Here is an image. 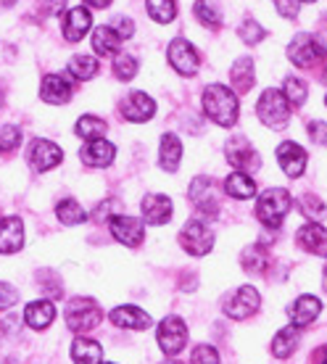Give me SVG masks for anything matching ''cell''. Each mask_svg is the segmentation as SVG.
<instances>
[{"label":"cell","instance_id":"cell-20","mask_svg":"<svg viewBox=\"0 0 327 364\" xmlns=\"http://www.w3.org/2000/svg\"><path fill=\"white\" fill-rule=\"evenodd\" d=\"M172 211H174V206L166 196L154 193V196H146V198H143V217H146V222H151V225H166V222L172 219Z\"/></svg>","mask_w":327,"mask_h":364},{"label":"cell","instance_id":"cell-52","mask_svg":"<svg viewBox=\"0 0 327 364\" xmlns=\"http://www.w3.org/2000/svg\"><path fill=\"white\" fill-rule=\"evenodd\" d=\"M304 3H314V0H304Z\"/></svg>","mask_w":327,"mask_h":364},{"label":"cell","instance_id":"cell-28","mask_svg":"<svg viewBox=\"0 0 327 364\" xmlns=\"http://www.w3.org/2000/svg\"><path fill=\"white\" fill-rule=\"evenodd\" d=\"M225 191H227V196H232L237 200H248L256 196V182L245 172H232L225 180Z\"/></svg>","mask_w":327,"mask_h":364},{"label":"cell","instance_id":"cell-2","mask_svg":"<svg viewBox=\"0 0 327 364\" xmlns=\"http://www.w3.org/2000/svg\"><path fill=\"white\" fill-rule=\"evenodd\" d=\"M291 206H293L291 193L282 191V188H269V191L262 193L259 200H256V217H259V222H262L264 228L277 230L285 222Z\"/></svg>","mask_w":327,"mask_h":364},{"label":"cell","instance_id":"cell-18","mask_svg":"<svg viewBox=\"0 0 327 364\" xmlns=\"http://www.w3.org/2000/svg\"><path fill=\"white\" fill-rule=\"evenodd\" d=\"M24 246V222L18 217L0 219V254H16Z\"/></svg>","mask_w":327,"mask_h":364},{"label":"cell","instance_id":"cell-44","mask_svg":"<svg viewBox=\"0 0 327 364\" xmlns=\"http://www.w3.org/2000/svg\"><path fill=\"white\" fill-rule=\"evenodd\" d=\"M114 32H117L122 40H127V37H132L135 35V24H132V18H127V16H119V18H114Z\"/></svg>","mask_w":327,"mask_h":364},{"label":"cell","instance_id":"cell-35","mask_svg":"<svg viewBox=\"0 0 327 364\" xmlns=\"http://www.w3.org/2000/svg\"><path fill=\"white\" fill-rule=\"evenodd\" d=\"M148 16L159 21V24H169L174 16H177V6L174 0H146Z\"/></svg>","mask_w":327,"mask_h":364},{"label":"cell","instance_id":"cell-17","mask_svg":"<svg viewBox=\"0 0 327 364\" xmlns=\"http://www.w3.org/2000/svg\"><path fill=\"white\" fill-rule=\"evenodd\" d=\"M319 311H322V301L317 296H299L288 306V317H291L296 328H306V325H311L319 317Z\"/></svg>","mask_w":327,"mask_h":364},{"label":"cell","instance_id":"cell-34","mask_svg":"<svg viewBox=\"0 0 327 364\" xmlns=\"http://www.w3.org/2000/svg\"><path fill=\"white\" fill-rule=\"evenodd\" d=\"M55 214H58V219L64 222L66 228H72V225H80V222H85V219H87L85 209H82V206L74 198L61 200V203L55 206Z\"/></svg>","mask_w":327,"mask_h":364},{"label":"cell","instance_id":"cell-23","mask_svg":"<svg viewBox=\"0 0 327 364\" xmlns=\"http://www.w3.org/2000/svg\"><path fill=\"white\" fill-rule=\"evenodd\" d=\"M111 322L117 328H129V330H146L151 328V317L137 306H117L111 311Z\"/></svg>","mask_w":327,"mask_h":364},{"label":"cell","instance_id":"cell-29","mask_svg":"<svg viewBox=\"0 0 327 364\" xmlns=\"http://www.w3.org/2000/svg\"><path fill=\"white\" fill-rule=\"evenodd\" d=\"M119 43H122V37L114 32L111 24L95 27V32H92V48L98 55H114L119 50Z\"/></svg>","mask_w":327,"mask_h":364},{"label":"cell","instance_id":"cell-27","mask_svg":"<svg viewBox=\"0 0 327 364\" xmlns=\"http://www.w3.org/2000/svg\"><path fill=\"white\" fill-rule=\"evenodd\" d=\"M103 359V348L100 343L90 341V338H77L72 343V362L74 364H100Z\"/></svg>","mask_w":327,"mask_h":364},{"label":"cell","instance_id":"cell-40","mask_svg":"<svg viewBox=\"0 0 327 364\" xmlns=\"http://www.w3.org/2000/svg\"><path fill=\"white\" fill-rule=\"evenodd\" d=\"M264 27H259L254 18H245L243 24H240V40L248 43V46H256V43H262L264 40Z\"/></svg>","mask_w":327,"mask_h":364},{"label":"cell","instance_id":"cell-53","mask_svg":"<svg viewBox=\"0 0 327 364\" xmlns=\"http://www.w3.org/2000/svg\"><path fill=\"white\" fill-rule=\"evenodd\" d=\"M325 106H327V95H325Z\"/></svg>","mask_w":327,"mask_h":364},{"label":"cell","instance_id":"cell-26","mask_svg":"<svg viewBox=\"0 0 327 364\" xmlns=\"http://www.w3.org/2000/svg\"><path fill=\"white\" fill-rule=\"evenodd\" d=\"M301 343V328H296V325H288V328H282L277 336H274L272 341V354L277 356V359H288V356L299 348Z\"/></svg>","mask_w":327,"mask_h":364},{"label":"cell","instance_id":"cell-11","mask_svg":"<svg viewBox=\"0 0 327 364\" xmlns=\"http://www.w3.org/2000/svg\"><path fill=\"white\" fill-rule=\"evenodd\" d=\"M166 55H169L172 69L177 74H182V77H193V74L198 72V53H195V48H193L188 40H182V37L172 40Z\"/></svg>","mask_w":327,"mask_h":364},{"label":"cell","instance_id":"cell-3","mask_svg":"<svg viewBox=\"0 0 327 364\" xmlns=\"http://www.w3.org/2000/svg\"><path fill=\"white\" fill-rule=\"evenodd\" d=\"M256 114L262 119L267 127L272 129H280L288 124V119H291V100L285 98V92L282 90H269L262 92V98L256 103Z\"/></svg>","mask_w":327,"mask_h":364},{"label":"cell","instance_id":"cell-37","mask_svg":"<svg viewBox=\"0 0 327 364\" xmlns=\"http://www.w3.org/2000/svg\"><path fill=\"white\" fill-rule=\"evenodd\" d=\"M114 74H117V80H122V82H129L132 77L137 74V58L129 53H122L114 61Z\"/></svg>","mask_w":327,"mask_h":364},{"label":"cell","instance_id":"cell-8","mask_svg":"<svg viewBox=\"0 0 327 364\" xmlns=\"http://www.w3.org/2000/svg\"><path fill=\"white\" fill-rule=\"evenodd\" d=\"M262 306V296L256 288L251 285H243V288H237L227 301H225V314L230 319H248L251 314H256Z\"/></svg>","mask_w":327,"mask_h":364},{"label":"cell","instance_id":"cell-6","mask_svg":"<svg viewBox=\"0 0 327 364\" xmlns=\"http://www.w3.org/2000/svg\"><path fill=\"white\" fill-rule=\"evenodd\" d=\"M182 248L191 256H206L214 248V232L200 219H191L180 232Z\"/></svg>","mask_w":327,"mask_h":364},{"label":"cell","instance_id":"cell-48","mask_svg":"<svg viewBox=\"0 0 327 364\" xmlns=\"http://www.w3.org/2000/svg\"><path fill=\"white\" fill-rule=\"evenodd\" d=\"M16 0H0V6H14Z\"/></svg>","mask_w":327,"mask_h":364},{"label":"cell","instance_id":"cell-7","mask_svg":"<svg viewBox=\"0 0 327 364\" xmlns=\"http://www.w3.org/2000/svg\"><path fill=\"white\" fill-rule=\"evenodd\" d=\"M159 348H161L166 356H177L185 348L188 343V328H185V322L180 317H166L159 325Z\"/></svg>","mask_w":327,"mask_h":364},{"label":"cell","instance_id":"cell-39","mask_svg":"<svg viewBox=\"0 0 327 364\" xmlns=\"http://www.w3.org/2000/svg\"><path fill=\"white\" fill-rule=\"evenodd\" d=\"M21 143V129L16 124H3L0 127V154H9Z\"/></svg>","mask_w":327,"mask_h":364},{"label":"cell","instance_id":"cell-22","mask_svg":"<svg viewBox=\"0 0 327 364\" xmlns=\"http://www.w3.org/2000/svg\"><path fill=\"white\" fill-rule=\"evenodd\" d=\"M299 243L309 254L314 256H327V230L317 222H311V225H304L299 230Z\"/></svg>","mask_w":327,"mask_h":364},{"label":"cell","instance_id":"cell-9","mask_svg":"<svg viewBox=\"0 0 327 364\" xmlns=\"http://www.w3.org/2000/svg\"><path fill=\"white\" fill-rule=\"evenodd\" d=\"M225 154H227V161L235 166L237 172H256L259 169V154H256V148L245 140L243 135H235L227 140V148H225Z\"/></svg>","mask_w":327,"mask_h":364},{"label":"cell","instance_id":"cell-15","mask_svg":"<svg viewBox=\"0 0 327 364\" xmlns=\"http://www.w3.org/2000/svg\"><path fill=\"white\" fill-rule=\"evenodd\" d=\"M90 27H92V16L85 6H74V9L66 11L64 18H61V29H64V37L69 43L82 40V37L87 35Z\"/></svg>","mask_w":327,"mask_h":364},{"label":"cell","instance_id":"cell-33","mask_svg":"<svg viewBox=\"0 0 327 364\" xmlns=\"http://www.w3.org/2000/svg\"><path fill=\"white\" fill-rule=\"evenodd\" d=\"M69 74L72 77H77V80H92L95 74H98V61L92 58V55H85V53H80V55H74L72 61H69Z\"/></svg>","mask_w":327,"mask_h":364},{"label":"cell","instance_id":"cell-51","mask_svg":"<svg viewBox=\"0 0 327 364\" xmlns=\"http://www.w3.org/2000/svg\"><path fill=\"white\" fill-rule=\"evenodd\" d=\"M0 103H3V90H0Z\"/></svg>","mask_w":327,"mask_h":364},{"label":"cell","instance_id":"cell-12","mask_svg":"<svg viewBox=\"0 0 327 364\" xmlns=\"http://www.w3.org/2000/svg\"><path fill=\"white\" fill-rule=\"evenodd\" d=\"M109 228H111V235L117 237L119 243H124V246H129V248L140 246L143 237H146V228H143V222L137 217L117 214V217H111Z\"/></svg>","mask_w":327,"mask_h":364},{"label":"cell","instance_id":"cell-42","mask_svg":"<svg viewBox=\"0 0 327 364\" xmlns=\"http://www.w3.org/2000/svg\"><path fill=\"white\" fill-rule=\"evenodd\" d=\"M191 364H219L217 348L206 346V343L195 346V348H193V354H191Z\"/></svg>","mask_w":327,"mask_h":364},{"label":"cell","instance_id":"cell-21","mask_svg":"<svg viewBox=\"0 0 327 364\" xmlns=\"http://www.w3.org/2000/svg\"><path fill=\"white\" fill-rule=\"evenodd\" d=\"M55 317V306L50 299L43 301H32L27 309H24V322H27L32 330H45L50 328V322Z\"/></svg>","mask_w":327,"mask_h":364},{"label":"cell","instance_id":"cell-13","mask_svg":"<svg viewBox=\"0 0 327 364\" xmlns=\"http://www.w3.org/2000/svg\"><path fill=\"white\" fill-rule=\"evenodd\" d=\"M29 164L35 166L37 172H48V169H53V166L61 164V148L50 143V140H35L32 146H29Z\"/></svg>","mask_w":327,"mask_h":364},{"label":"cell","instance_id":"cell-24","mask_svg":"<svg viewBox=\"0 0 327 364\" xmlns=\"http://www.w3.org/2000/svg\"><path fill=\"white\" fill-rule=\"evenodd\" d=\"M114 154H117V148L100 137V140H90L82 148V161L87 166H109L114 161Z\"/></svg>","mask_w":327,"mask_h":364},{"label":"cell","instance_id":"cell-47","mask_svg":"<svg viewBox=\"0 0 327 364\" xmlns=\"http://www.w3.org/2000/svg\"><path fill=\"white\" fill-rule=\"evenodd\" d=\"M85 3H87V6H92V9H106L111 0H85Z\"/></svg>","mask_w":327,"mask_h":364},{"label":"cell","instance_id":"cell-1","mask_svg":"<svg viewBox=\"0 0 327 364\" xmlns=\"http://www.w3.org/2000/svg\"><path fill=\"white\" fill-rule=\"evenodd\" d=\"M203 111L219 127H232L237 122V95L225 85H209L203 90Z\"/></svg>","mask_w":327,"mask_h":364},{"label":"cell","instance_id":"cell-31","mask_svg":"<svg viewBox=\"0 0 327 364\" xmlns=\"http://www.w3.org/2000/svg\"><path fill=\"white\" fill-rule=\"evenodd\" d=\"M240 264L248 274H262L269 267V254L262 246H248L240 256Z\"/></svg>","mask_w":327,"mask_h":364},{"label":"cell","instance_id":"cell-43","mask_svg":"<svg viewBox=\"0 0 327 364\" xmlns=\"http://www.w3.org/2000/svg\"><path fill=\"white\" fill-rule=\"evenodd\" d=\"M18 301V291L11 285V282H0V309H11L16 306Z\"/></svg>","mask_w":327,"mask_h":364},{"label":"cell","instance_id":"cell-14","mask_svg":"<svg viewBox=\"0 0 327 364\" xmlns=\"http://www.w3.org/2000/svg\"><path fill=\"white\" fill-rule=\"evenodd\" d=\"M156 114V100L146 92H129L127 98L122 100V117L129 119V122H148V119Z\"/></svg>","mask_w":327,"mask_h":364},{"label":"cell","instance_id":"cell-36","mask_svg":"<svg viewBox=\"0 0 327 364\" xmlns=\"http://www.w3.org/2000/svg\"><path fill=\"white\" fill-rule=\"evenodd\" d=\"M282 92H285V98L291 100L293 106H304V103H306V95H309L306 85L301 82L299 77H288L285 85H282Z\"/></svg>","mask_w":327,"mask_h":364},{"label":"cell","instance_id":"cell-16","mask_svg":"<svg viewBox=\"0 0 327 364\" xmlns=\"http://www.w3.org/2000/svg\"><path fill=\"white\" fill-rule=\"evenodd\" d=\"M277 161H280L282 172L288 174V177H301L304 174V169H306V151L299 146V143H282L280 148H277Z\"/></svg>","mask_w":327,"mask_h":364},{"label":"cell","instance_id":"cell-49","mask_svg":"<svg viewBox=\"0 0 327 364\" xmlns=\"http://www.w3.org/2000/svg\"><path fill=\"white\" fill-rule=\"evenodd\" d=\"M322 364H327V348H322Z\"/></svg>","mask_w":327,"mask_h":364},{"label":"cell","instance_id":"cell-25","mask_svg":"<svg viewBox=\"0 0 327 364\" xmlns=\"http://www.w3.org/2000/svg\"><path fill=\"white\" fill-rule=\"evenodd\" d=\"M182 161V143L180 137L166 132L161 137V151H159V164H161L164 172H177V166Z\"/></svg>","mask_w":327,"mask_h":364},{"label":"cell","instance_id":"cell-32","mask_svg":"<svg viewBox=\"0 0 327 364\" xmlns=\"http://www.w3.org/2000/svg\"><path fill=\"white\" fill-rule=\"evenodd\" d=\"M106 122L98 117H80V122H77V127H74V132L80 137H85L87 143L90 140H100V137L106 135Z\"/></svg>","mask_w":327,"mask_h":364},{"label":"cell","instance_id":"cell-41","mask_svg":"<svg viewBox=\"0 0 327 364\" xmlns=\"http://www.w3.org/2000/svg\"><path fill=\"white\" fill-rule=\"evenodd\" d=\"M299 206H301V214L309 219H322V214H325V203L317 196H304L299 200Z\"/></svg>","mask_w":327,"mask_h":364},{"label":"cell","instance_id":"cell-50","mask_svg":"<svg viewBox=\"0 0 327 364\" xmlns=\"http://www.w3.org/2000/svg\"><path fill=\"white\" fill-rule=\"evenodd\" d=\"M161 364H182V362H177V359H166V362H161Z\"/></svg>","mask_w":327,"mask_h":364},{"label":"cell","instance_id":"cell-4","mask_svg":"<svg viewBox=\"0 0 327 364\" xmlns=\"http://www.w3.org/2000/svg\"><path fill=\"white\" fill-rule=\"evenodd\" d=\"M66 328L72 330V333H87V330L98 328L103 314L100 309L95 306V301L90 299H74L66 304Z\"/></svg>","mask_w":327,"mask_h":364},{"label":"cell","instance_id":"cell-54","mask_svg":"<svg viewBox=\"0 0 327 364\" xmlns=\"http://www.w3.org/2000/svg\"><path fill=\"white\" fill-rule=\"evenodd\" d=\"M325 274H327V267H325Z\"/></svg>","mask_w":327,"mask_h":364},{"label":"cell","instance_id":"cell-10","mask_svg":"<svg viewBox=\"0 0 327 364\" xmlns=\"http://www.w3.org/2000/svg\"><path fill=\"white\" fill-rule=\"evenodd\" d=\"M191 200L198 206V211L214 217L219 211V185L217 180H211L206 174H200L191 182Z\"/></svg>","mask_w":327,"mask_h":364},{"label":"cell","instance_id":"cell-5","mask_svg":"<svg viewBox=\"0 0 327 364\" xmlns=\"http://www.w3.org/2000/svg\"><path fill=\"white\" fill-rule=\"evenodd\" d=\"M288 58L296 66H301V69H309V66L319 64L322 58H327V50L314 35L301 32V35L293 37L291 46H288Z\"/></svg>","mask_w":327,"mask_h":364},{"label":"cell","instance_id":"cell-19","mask_svg":"<svg viewBox=\"0 0 327 364\" xmlns=\"http://www.w3.org/2000/svg\"><path fill=\"white\" fill-rule=\"evenodd\" d=\"M40 98L45 103H53V106H61L66 100H72V85L64 74H48L43 85H40Z\"/></svg>","mask_w":327,"mask_h":364},{"label":"cell","instance_id":"cell-45","mask_svg":"<svg viewBox=\"0 0 327 364\" xmlns=\"http://www.w3.org/2000/svg\"><path fill=\"white\" fill-rule=\"evenodd\" d=\"M309 137L317 146H327V124L325 122H309Z\"/></svg>","mask_w":327,"mask_h":364},{"label":"cell","instance_id":"cell-38","mask_svg":"<svg viewBox=\"0 0 327 364\" xmlns=\"http://www.w3.org/2000/svg\"><path fill=\"white\" fill-rule=\"evenodd\" d=\"M193 14H195V18H198L203 27H219L222 24V16H219L217 11L211 9L206 0H195V6H193Z\"/></svg>","mask_w":327,"mask_h":364},{"label":"cell","instance_id":"cell-30","mask_svg":"<svg viewBox=\"0 0 327 364\" xmlns=\"http://www.w3.org/2000/svg\"><path fill=\"white\" fill-rule=\"evenodd\" d=\"M230 80H232V87H235L237 92H248L251 87H254V61L245 55V58H237L235 66H232V72H230Z\"/></svg>","mask_w":327,"mask_h":364},{"label":"cell","instance_id":"cell-46","mask_svg":"<svg viewBox=\"0 0 327 364\" xmlns=\"http://www.w3.org/2000/svg\"><path fill=\"white\" fill-rule=\"evenodd\" d=\"M274 6L285 18H296L299 16V0H274Z\"/></svg>","mask_w":327,"mask_h":364}]
</instances>
